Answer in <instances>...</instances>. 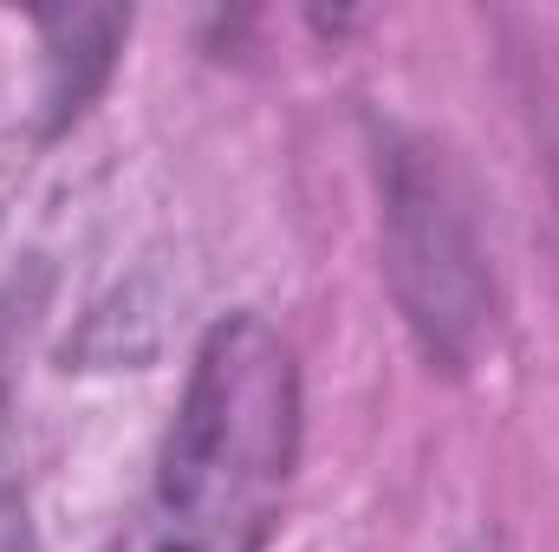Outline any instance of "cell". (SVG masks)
<instances>
[{"label":"cell","mask_w":559,"mask_h":552,"mask_svg":"<svg viewBox=\"0 0 559 552\" xmlns=\"http://www.w3.org/2000/svg\"><path fill=\"white\" fill-rule=\"evenodd\" d=\"M299 455V364L267 319H222L111 552H261Z\"/></svg>","instance_id":"obj_1"},{"label":"cell","mask_w":559,"mask_h":552,"mask_svg":"<svg viewBox=\"0 0 559 552\" xmlns=\"http://www.w3.org/2000/svg\"><path fill=\"white\" fill-rule=\"evenodd\" d=\"M391 274L404 292V312L423 332L429 351H442L449 364L468 358L481 312H488V274H481V248L468 215L449 195L442 163H429V149H397L391 156Z\"/></svg>","instance_id":"obj_2"}]
</instances>
